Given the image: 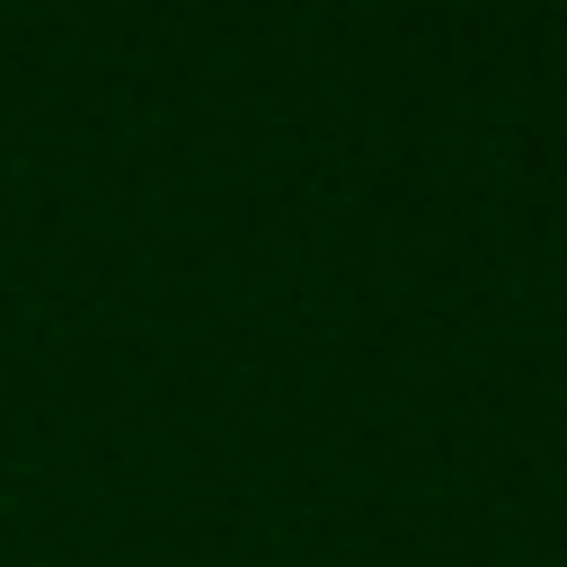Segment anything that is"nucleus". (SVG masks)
I'll list each match as a JSON object with an SVG mask.
<instances>
[]
</instances>
